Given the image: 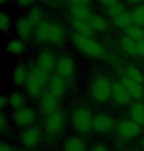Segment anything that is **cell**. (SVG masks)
Wrapping results in <instances>:
<instances>
[{
    "instance_id": "8fae6325",
    "label": "cell",
    "mask_w": 144,
    "mask_h": 151,
    "mask_svg": "<svg viewBox=\"0 0 144 151\" xmlns=\"http://www.w3.org/2000/svg\"><path fill=\"white\" fill-rule=\"evenodd\" d=\"M36 121V113L34 109L30 107H24L22 109L14 111L12 114V122L13 124L19 127H32Z\"/></svg>"
},
{
    "instance_id": "7402d4cb",
    "label": "cell",
    "mask_w": 144,
    "mask_h": 151,
    "mask_svg": "<svg viewBox=\"0 0 144 151\" xmlns=\"http://www.w3.org/2000/svg\"><path fill=\"white\" fill-rule=\"evenodd\" d=\"M120 45L123 50V52L126 55L130 58H137V42L131 39L126 34L123 35L120 39Z\"/></svg>"
},
{
    "instance_id": "cb8c5ba5",
    "label": "cell",
    "mask_w": 144,
    "mask_h": 151,
    "mask_svg": "<svg viewBox=\"0 0 144 151\" xmlns=\"http://www.w3.org/2000/svg\"><path fill=\"white\" fill-rule=\"evenodd\" d=\"M63 151H87L85 141L78 136H71L65 140Z\"/></svg>"
},
{
    "instance_id": "277c9868",
    "label": "cell",
    "mask_w": 144,
    "mask_h": 151,
    "mask_svg": "<svg viewBox=\"0 0 144 151\" xmlns=\"http://www.w3.org/2000/svg\"><path fill=\"white\" fill-rule=\"evenodd\" d=\"M112 85L111 80L105 76H98L93 80L91 84V96L97 103H107L112 99Z\"/></svg>"
},
{
    "instance_id": "6da1fadb",
    "label": "cell",
    "mask_w": 144,
    "mask_h": 151,
    "mask_svg": "<svg viewBox=\"0 0 144 151\" xmlns=\"http://www.w3.org/2000/svg\"><path fill=\"white\" fill-rule=\"evenodd\" d=\"M66 38V30L63 24L56 20L46 18L36 25L34 40L39 45H59Z\"/></svg>"
},
{
    "instance_id": "b9f144b4",
    "label": "cell",
    "mask_w": 144,
    "mask_h": 151,
    "mask_svg": "<svg viewBox=\"0 0 144 151\" xmlns=\"http://www.w3.org/2000/svg\"><path fill=\"white\" fill-rule=\"evenodd\" d=\"M125 1L128 4L132 5V6H134V7L144 4V0H125Z\"/></svg>"
},
{
    "instance_id": "3957f363",
    "label": "cell",
    "mask_w": 144,
    "mask_h": 151,
    "mask_svg": "<svg viewBox=\"0 0 144 151\" xmlns=\"http://www.w3.org/2000/svg\"><path fill=\"white\" fill-rule=\"evenodd\" d=\"M49 74L39 69L36 65L30 67L29 77L25 85V89L28 95L32 98L41 97L42 94L44 93V87L47 86V82L49 79Z\"/></svg>"
},
{
    "instance_id": "60d3db41",
    "label": "cell",
    "mask_w": 144,
    "mask_h": 151,
    "mask_svg": "<svg viewBox=\"0 0 144 151\" xmlns=\"http://www.w3.org/2000/svg\"><path fill=\"white\" fill-rule=\"evenodd\" d=\"M90 151H109V150H108V147H107L106 145L96 144L91 148V149H90Z\"/></svg>"
},
{
    "instance_id": "d6986e66",
    "label": "cell",
    "mask_w": 144,
    "mask_h": 151,
    "mask_svg": "<svg viewBox=\"0 0 144 151\" xmlns=\"http://www.w3.org/2000/svg\"><path fill=\"white\" fill-rule=\"evenodd\" d=\"M121 83L123 86L125 87V89L128 90L129 95L131 96L132 99L139 100L144 95V85L141 83H138L136 81H133L131 79L128 78L126 76H123L121 78Z\"/></svg>"
},
{
    "instance_id": "7c38bea8",
    "label": "cell",
    "mask_w": 144,
    "mask_h": 151,
    "mask_svg": "<svg viewBox=\"0 0 144 151\" xmlns=\"http://www.w3.org/2000/svg\"><path fill=\"white\" fill-rule=\"evenodd\" d=\"M56 60H57V58H55L54 53L52 50H44L37 55L35 65L46 73L49 74L53 70H55Z\"/></svg>"
},
{
    "instance_id": "52a82bcc",
    "label": "cell",
    "mask_w": 144,
    "mask_h": 151,
    "mask_svg": "<svg viewBox=\"0 0 144 151\" xmlns=\"http://www.w3.org/2000/svg\"><path fill=\"white\" fill-rule=\"evenodd\" d=\"M55 71L57 75L62 77L67 82L72 81L77 72V64L75 59L66 53L59 55L56 60Z\"/></svg>"
},
{
    "instance_id": "f6af8a7d",
    "label": "cell",
    "mask_w": 144,
    "mask_h": 151,
    "mask_svg": "<svg viewBox=\"0 0 144 151\" xmlns=\"http://www.w3.org/2000/svg\"><path fill=\"white\" fill-rule=\"evenodd\" d=\"M142 146L144 147V138H143V140H142Z\"/></svg>"
},
{
    "instance_id": "e575fe53",
    "label": "cell",
    "mask_w": 144,
    "mask_h": 151,
    "mask_svg": "<svg viewBox=\"0 0 144 151\" xmlns=\"http://www.w3.org/2000/svg\"><path fill=\"white\" fill-rule=\"evenodd\" d=\"M15 5L20 9H28L35 6L37 0H14Z\"/></svg>"
},
{
    "instance_id": "9a60e30c",
    "label": "cell",
    "mask_w": 144,
    "mask_h": 151,
    "mask_svg": "<svg viewBox=\"0 0 144 151\" xmlns=\"http://www.w3.org/2000/svg\"><path fill=\"white\" fill-rule=\"evenodd\" d=\"M115 125V119L111 115L100 113L94 116L93 119V129L100 133H108L114 129Z\"/></svg>"
},
{
    "instance_id": "d4e9b609",
    "label": "cell",
    "mask_w": 144,
    "mask_h": 151,
    "mask_svg": "<svg viewBox=\"0 0 144 151\" xmlns=\"http://www.w3.org/2000/svg\"><path fill=\"white\" fill-rule=\"evenodd\" d=\"M8 98H9V107L13 111H17L26 107L27 98L25 96V94L20 92V91H13L8 96Z\"/></svg>"
},
{
    "instance_id": "5b68a950",
    "label": "cell",
    "mask_w": 144,
    "mask_h": 151,
    "mask_svg": "<svg viewBox=\"0 0 144 151\" xmlns=\"http://www.w3.org/2000/svg\"><path fill=\"white\" fill-rule=\"evenodd\" d=\"M94 116L88 109L79 107L71 114V124L75 132L81 134H87L93 129Z\"/></svg>"
},
{
    "instance_id": "4316f807",
    "label": "cell",
    "mask_w": 144,
    "mask_h": 151,
    "mask_svg": "<svg viewBox=\"0 0 144 151\" xmlns=\"http://www.w3.org/2000/svg\"><path fill=\"white\" fill-rule=\"evenodd\" d=\"M112 24L117 29H120L121 31H126L129 27L133 25L131 13L129 11H125L123 14H120L118 17L112 20Z\"/></svg>"
},
{
    "instance_id": "603a6c76",
    "label": "cell",
    "mask_w": 144,
    "mask_h": 151,
    "mask_svg": "<svg viewBox=\"0 0 144 151\" xmlns=\"http://www.w3.org/2000/svg\"><path fill=\"white\" fill-rule=\"evenodd\" d=\"M7 52L12 55H22L26 52V42L20 38H12L6 44Z\"/></svg>"
},
{
    "instance_id": "836d02e7",
    "label": "cell",
    "mask_w": 144,
    "mask_h": 151,
    "mask_svg": "<svg viewBox=\"0 0 144 151\" xmlns=\"http://www.w3.org/2000/svg\"><path fill=\"white\" fill-rule=\"evenodd\" d=\"M0 132L2 134H6L10 132V121L4 112L0 114Z\"/></svg>"
},
{
    "instance_id": "4dcf8cb0",
    "label": "cell",
    "mask_w": 144,
    "mask_h": 151,
    "mask_svg": "<svg viewBox=\"0 0 144 151\" xmlns=\"http://www.w3.org/2000/svg\"><path fill=\"white\" fill-rule=\"evenodd\" d=\"M133 25L144 28V4L134 7L130 11Z\"/></svg>"
},
{
    "instance_id": "ffe728a7",
    "label": "cell",
    "mask_w": 144,
    "mask_h": 151,
    "mask_svg": "<svg viewBox=\"0 0 144 151\" xmlns=\"http://www.w3.org/2000/svg\"><path fill=\"white\" fill-rule=\"evenodd\" d=\"M70 26H71L73 33L79 34L87 37H93L95 35V31L90 24L89 20H78L71 19L70 20Z\"/></svg>"
},
{
    "instance_id": "83f0119b",
    "label": "cell",
    "mask_w": 144,
    "mask_h": 151,
    "mask_svg": "<svg viewBox=\"0 0 144 151\" xmlns=\"http://www.w3.org/2000/svg\"><path fill=\"white\" fill-rule=\"evenodd\" d=\"M26 15L35 26L47 18L46 11H44L43 7L39 6V5H35V6H33L32 8H30V9L27 11Z\"/></svg>"
},
{
    "instance_id": "4fadbf2b",
    "label": "cell",
    "mask_w": 144,
    "mask_h": 151,
    "mask_svg": "<svg viewBox=\"0 0 144 151\" xmlns=\"http://www.w3.org/2000/svg\"><path fill=\"white\" fill-rule=\"evenodd\" d=\"M39 109L46 116L53 114L59 111L60 101L58 97L54 96L49 91H46L41 95L39 99Z\"/></svg>"
},
{
    "instance_id": "7a4b0ae2",
    "label": "cell",
    "mask_w": 144,
    "mask_h": 151,
    "mask_svg": "<svg viewBox=\"0 0 144 151\" xmlns=\"http://www.w3.org/2000/svg\"><path fill=\"white\" fill-rule=\"evenodd\" d=\"M72 45L78 52L92 59H102L107 55L105 47L93 37L73 33L70 38Z\"/></svg>"
},
{
    "instance_id": "f546056e",
    "label": "cell",
    "mask_w": 144,
    "mask_h": 151,
    "mask_svg": "<svg viewBox=\"0 0 144 151\" xmlns=\"http://www.w3.org/2000/svg\"><path fill=\"white\" fill-rule=\"evenodd\" d=\"M125 76L133 81H136L138 83L142 84L144 82V74L137 66L133 64H129L126 66Z\"/></svg>"
},
{
    "instance_id": "1f68e13d",
    "label": "cell",
    "mask_w": 144,
    "mask_h": 151,
    "mask_svg": "<svg viewBox=\"0 0 144 151\" xmlns=\"http://www.w3.org/2000/svg\"><path fill=\"white\" fill-rule=\"evenodd\" d=\"M125 34L133 39L134 41H140V40L144 39V28L136 26V25H132L125 31Z\"/></svg>"
},
{
    "instance_id": "8992f818",
    "label": "cell",
    "mask_w": 144,
    "mask_h": 151,
    "mask_svg": "<svg viewBox=\"0 0 144 151\" xmlns=\"http://www.w3.org/2000/svg\"><path fill=\"white\" fill-rule=\"evenodd\" d=\"M71 19L89 20L93 15V0H69L66 4Z\"/></svg>"
},
{
    "instance_id": "484cf974",
    "label": "cell",
    "mask_w": 144,
    "mask_h": 151,
    "mask_svg": "<svg viewBox=\"0 0 144 151\" xmlns=\"http://www.w3.org/2000/svg\"><path fill=\"white\" fill-rule=\"evenodd\" d=\"M129 118L131 121L135 122L139 125L144 124V104L142 103H134L131 105L129 109Z\"/></svg>"
},
{
    "instance_id": "d6a6232c",
    "label": "cell",
    "mask_w": 144,
    "mask_h": 151,
    "mask_svg": "<svg viewBox=\"0 0 144 151\" xmlns=\"http://www.w3.org/2000/svg\"><path fill=\"white\" fill-rule=\"evenodd\" d=\"M125 11H126L125 6H123V3H120V4L115 5L114 7H111V8H109V9L105 10V12L107 14V16H108L110 19H112V21L114 19L120 16V14H123Z\"/></svg>"
},
{
    "instance_id": "44dd1931",
    "label": "cell",
    "mask_w": 144,
    "mask_h": 151,
    "mask_svg": "<svg viewBox=\"0 0 144 151\" xmlns=\"http://www.w3.org/2000/svg\"><path fill=\"white\" fill-rule=\"evenodd\" d=\"M30 67L27 64L20 63L16 65L13 71V84L16 87H22L26 85V82L29 77Z\"/></svg>"
},
{
    "instance_id": "ee69618b",
    "label": "cell",
    "mask_w": 144,
    "mask_h": 151,
    "mask_svg": "<svg viewBox=\"0 0 144 151\" xmlns=\"http://www.w3.org/2000/svg\"><path fill=\"white\" fill-rule=\"evenodd\" d=\"M21 151H33L32 149H25V150H21Z\"/></svg>"
},
{
    "instance_id": "f1b7e54d",
    "label": "cell",
    "mask_w": 144,
    "mask_h": 151,
    "mask_svg": "<svg viewBox=\"0 0 144 151\" xmlns=\"http://www.w3.org/2000/svg\"><path fill=\"white\" fill-rule=\"evenodd\" d=\"M14 22L10 12L1 10L0 12V30L4 34H9L14 29Z\"/></svg>"
},
{
    "instance_id": "7bdbcfd3",
    "label": "cell",
    "mask_w": 144,
    "mask_h": 151,
    "mask_svg": "<svg viewBox=\"0 0 144 151\" xmlns=\"http://www.w3.org/2000/svg\"><path fill=\"white\" fill-rule=\"evenodd\" d=\"M11 0H0V4L2 5V6H5V5H7L8 3H10Z\"/></svg>"
},
{
    "instance_id": "5bb4252c",
    "label": "cell",
    "mask_w": 144,
    "mask_h": 151,
    "mask_svg": "<svg viewBox=\"0 0 144 151\" xmlns=\"http://www.w3.org/2000/svg\"><path fill=\"white\" fill-rule=\"evenodd\" d=\"M117 132L120 137L125 139H131L137 137L141 132V125L129 119L120 122L117 127Z\"/></svg>"
},
{
    "instance_id": "8d00e7d4",
    "label": "cell",
    "mask_w": 144,
    "mask_h": 151,
    "mask_svg": "<svg viewBox=\"0 0 144 151\" xmlns=\"http://www.w3.org/2000/svg\"><path fill=\"white\" fill-rule=\"evenodd\" d=\"M44 1L50 7H58L63 4H67L69 0H44Z\"/></svg>"
},
{
    "instance_id": "ac0fdd59",
    "label": "cell",
    "mask_w": 144,
    "mask_h": 151,
    "mask_svg": "<svg viewBox=\"0 0 144 151\" xmlns=\"http://www.w3.org/2000/svg\"><path fill=\"white\" fill-rule=\"evenodd\" d=\"M89 22L95 33L101 34V35H105V34L109 33L112 27L111 23L105 16L97 13L93 14L91 18L89 19Z\"/></svg>"
},
{
    "instance_id": "30bf717a",
    "label": "cell",
    "mask_w": 144,
    "mask_h": 151,
    "mask_svg": "<svg viewBox=\"0 0 144 151\" xmlns=\"http://www.w3.org/2000/svg\"><path fill=\"white\" fill-rule=\"evenodd\" d=\"M42 140V132L39 127L32 125L26 127L20 132L19 141L26 149H32L36 147Z\"/></svg>"
},
{
    "instance_id": "2e32d148",
    "label": "cell",
    "mask_w": 144,
    "mask_h": 151,
    "mask_svg": "<svg viewBox=\"0 0 144 151\" xmlns=\"http://www.w3.org/2000/svg\"><path fill=\"white\" fill-rule=\"evenodd\" d=\"M67 83L68 82L64 80L62 77L57 74H53L49 77L47 82V91L60 99L65 96L67 92Z\"/></svg>"
},
{
    "instance_id": "d590c367",
    "label": "cell",
    "mask_w": 144,
    "mask_h": 151,
    "mask_svg": "<svg viewBox=\"0 0 144 151\" xmlns=\"http://www.w3.org/2000/svg\"><path fill=\"white\" fill-rule=\"evenodd\" d=\"M97 2L101 7H103L104 9L107 10V9H109V8L114 7L117 4H120L121 0H97Z\"/></svg>"
},
{
    "instance_id": "e0dca14e",
    "label": "cell",
    "mask_w": 144,
    "mask_h": 151,
    "mask_svg": "<svg viewBox=\"0 0 144 151\" xmlns=\"http://www.w3.org/2000/svg\"><path fill=\"white\" fill-rule=\"evenodd\" d=\"M131 96L121 82H115L112 85V100L117 106H126L130 103Z\"/></svg>"
},
{
    "instance_id": "ba28073f",
    "label": "cell",
    "mask_w": 144,
    "mask_h": 151,
    "mask_svg": "<svg viewBox=\"0 0 144 151\" xmlns=\"http://www.w3.org/2000/svg\"><path fill=\"white\" fill-rule=\"evenodd\" d=\"M65 115L62 111H57V112L50 114L47 116L44 119V132L50 137H55L59 133L62 132V129L65 127Z\"/></svg>"
},
{
    "instance_id": "9c48e42d",
    "label": "cell",
    "mask_w": 144,
    "mask_h": 151,
    "mask_svg": "<svg viewBox=\"0 0 144 151\" xmlns=\"http://www.w3.org/2000/svg\"><path fill=\"white\" fill-rule=\"evenodd\" d=\"M36 26L30 21L26 14L20 15L14 22V32L17 38H20L25 42H29L34 39Z\"/></svg>"
},
{
    "instance_id": "74e56055",
    "label": "cell",
    "mask_w": 144,
    "mask_h": 151,
    "mask_svg": "<svg viewBox=\"0 0 144 151\" xmlns=\"http://www.w3.org/2000/svg\"><path fill=\"white\" fill-rule=\"evenodd\" d=\"M0 151H15V149H14L13 145L10 144L9 142L1 141V143H0Z\"/></svg>"
},
{
    "instance_id": "ab89813d",
    "label": "cell",
    "mask_w": 144,
    "mask_h": 151,
    "mask_svg": "<svg viewBox=\"0 0 144 151\" xmlns=\"http://www.w3.org/2000/svg\"><path fill=\"white\" fill-rule=\"evenodd\" d=\"M7 106H9V98L6 95H3L0 98V107L2 110H4Z\"/></svg>"
},
{
    "instance_id": "f35d334b",
    "label": "cell",
    "mask_w": 144,
    "mask_h": 151,
    "mask_svg": "<svg viewBox=\"0 0 144 151\" xmlns=\"http://www.w3.org/2000/svg\"><path fill=\"white\" fill-rule=\"evenodd\" d=\"M137 55L140 58H144V39L137 42Z\"/></svg>"
}]
</instances>
